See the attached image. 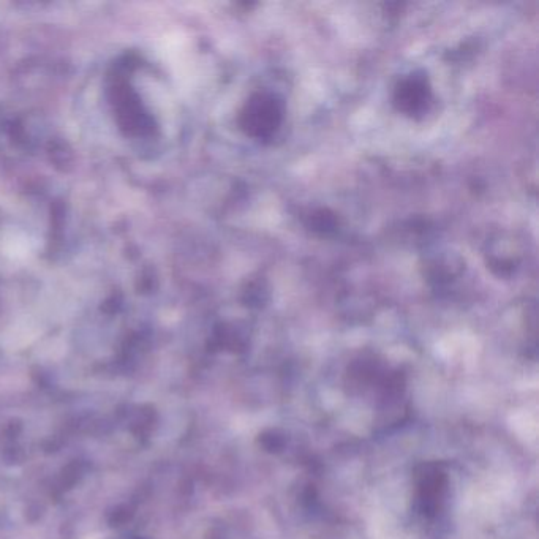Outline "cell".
I'll list each match as a JSON object with an SVG mask.
<instances>
[{"label":"cell","instance_id":"6da1fadb","mask_svg":"<svg viewBox=\"0 0 539 539\" xmlns=\"http://www.w3.org/2000/svg\"><path fill=\"white\" fill-rule=\"evenodd\" d=\"M446 486L448 479L438 465L427 464L421 467L418 473V502L424 516L432 517L440 511Z\"/></svg>","mask_w":539,"mask_h":539}]
</instances>
